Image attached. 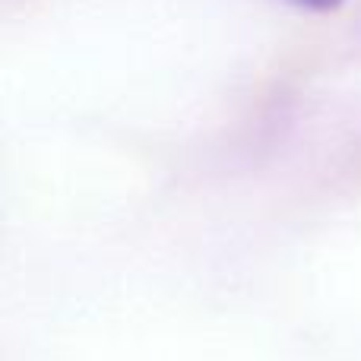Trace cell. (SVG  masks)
I'll use <instances>...</instances> for the list:
<instances>
[{
    "label": "cell",
    "instance_id": "obj_1",
    "mask_svg": "<svg viewBox=\"0 0 361 361\" xmlns=\"http://www.w3.org/2000/svg\"><path fill=\"white\" fill-rule=\"evenodd\" d=\"M288 4L301 6V10H317V13H326V10H333V6H339L343 0H288Z\"/></svg>",
    "mask_w": 361,
    "mask_h": 361
}]
</instances>
